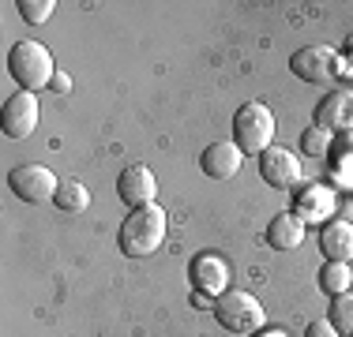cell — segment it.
I'll return each mask as SVG.
<instances>
[{
	"mask_svg": "<svg viewBox=\"0 0 353 337\" xmlns=\"http://www.w3.org/2000/svg\"><path fill=\"white\" fill-rule=\"evenodd\" d=\"M346 53H350V56H346V61L353 64V34H350V41H346Z\"/></svg>",
	"mask_w": 353,
	"mask_h": 337,
	"instance_id": "obj_26",
	"label": "cell"
},
{
	"mask_svg": "<svg viewBox=\"0 0 353 337\" xmlns=\"http://www.w3.org/2000/svg\"><path fill=\"white\" fill-rule=\"evenodd\" d=\"M188 277H192V289L203 292V296L218 300L225 289H230V263L214 251H199L188 266Z\"/></svg>",
	"mask_w": 353,
	"mask_h": 337,
	"instance_id": "obj_9",
	"label": "cell"
},
{
	"mask_svg": "<svg viewBox=\"0 0 353 337\" xmlns=\"http://www.w3.org/2000/svg\"><path fill=\"white\" fill-rule=\"evenodd\" d=\"M38 94H30V90H19L15 98L4 101V116H0V124H4V135L8 139H27L30 131L38 128Z\"/></svg>",
	"mask_w": 353,
	"mask_h": 337,
	"instance_id": "obj_11",
	"label": "cell"
},
{
	"mask_svg": "<svg viewBox=\"0 0 353 337\" xmlns=\"http://www.w3.org/2000/svg\"><path fill=\"white\" fill-rule=\"evenodd\" d=\"M252 337H290V334H285V330H267V326H263V330H256Z\"/></svg>",
	"mask_w": 353,
	"mask_h": 337,
	"instance_id": "obj_25",
	"label": "cell"
},
{
	"mask_svg": "<svg viewBox=\"0 0 353 337\" xmlns=\"http://www.w3.org/2000/svg\"><path fill=\"white\" fill-rule=\"evenodd\" d=\"M165 229H170V221H165V210L158 206V202L139 206V210H132V214L121 221L117 248H121L128 259H147V255H154V251L165 243Z\"/></svg>",
	"mask_w": 353,
	"mask_h": 337,
	"instance_id": "obj_1",
	"label": "cell"
},
{
	"mask_svg": "<svg viewBox=\"0 0 353 337\" xmlns=\"http://www.w3.org/2000/svg\"><path fill=\"white\" fill-rule=\"evenodd\" d=\"M290 67L301 83H312V87H323V83L339 79L342 72V53L334 45H305L290 56Z\"/></svg>",
	"mask_w": 353,
	"mask_h": 337,
	"instance_id": "obj_5",
	"label": "cell"
},
{
	"mask_svg": "<svg viewBox=\"0 0 353 337\" xmlns=\"http://www.w3.org/2000/svg\"><path fill=\"white\" fill-rule=\"evenodd\" d=\"M15 8H19V15H23L27 23L41 27L46 19H53V8H57V4H53V0H19Z\"/></svg>",
	"mask_w": 353,
	"mask_h": 337,
	"instance_id": "obj_21",
	"label": "cell"
},
{
	"mask_svg": "<svg viewBox=\"0 0 353 337\" xmlns=\"http://www.w3.org/2000/svg\"><path fill=\"white\" fill-rule=\"evenodd\" d=\"M331 326L342 337H353V292L331 296Z\"/></svg>",
	"mask_w": 353,
	"mask_h": 337,
	"instance_id": "obj_19",
	"label": "cell"
},
{
	"mask_svg": "<svg viewBox=\"0 0 353 337\" xmlns=\"http://www.w3.org/2000/svg\"><path fill=\"white\" fill-rule=\"evenodd\" d=\"M319 289L327 296H342L353 289V266L350 263H323L319 266Z\"/></svg>",
	"mask_w": 353,
	"mask_h": 337,
	"instance_id": "obj_17",
	"label": "cell"
},
{
	"mask_svg": "<svg viewBox=\"0 0 353 337\" xmlns=\"http://www.w3.org/2000/svg\"><path fill=\"white\" fill-rule=\"evenodd\" d=\"M49 90H53V94H61V98L72 94V75H68V72H57L53 83H49Z\"/></svg>",
	"mask_w": 353,
	"mask_h": 337,
	"instance_id": "obj_23",
	"label": "cell"
},
{
	"mask_svg": "<svg viewBox=\"0 0 353 337\" xmlns=\"http://www.w3.org/2000/svg\"><path fill=\"white\" fill-rule=\"evenodd\" d=\"M241 146L237 142H211V146L203 150V157H199V168H203V176H211V180H233V176L241 173Z\"/></svg>",
	"mask_w": 353,
	"mask_h": 337,
	"instance_id": "obj_13",
	"label": "cell"
},
{
	"mask_svg": "<svg viewBox=\"0 0 353 337\" xmlns=\"http://www.w3.org/2000/svg\"><path fill=\"white\" fill-rule=\"evenodd\" d=\"M263 236H267V248H274V251H297L305 243V221L293 210H282V214H274L267 221Z\"/></svg>",
	"mask_w": 353,
	"mask_h": 337,
	"instance_id": "obj_15",
	"label": "cell"
},
{
	"mask_svg": "<svg viewBox=\"0 0 353 337\" xmlns=\"http://www.w3.org/2000/svg\"><path fill=\"white\" fill-rule=\"evenodd\" d=\"M8 188H12L23 202H49L61 191V180L53 176V168L27 162V165H15L12 173H8Z\"/></svg>",
	"mask_w": 353,
	"mask_h": 337,
	"instance_id": "obj_6",
	"label": "cell"
},
{
	"mask_svg": "<svg viewBox=\"0 0 353 337\" xmlns=\"http://www.w3.org/2000/svg\"><path fill=\"white\" fill-rule=\"evenodd\" d=\"M8 72L19 83V90L38 94V90H46L49 83H53V75L61 72V67L53 64V53H49L41 41L23 38V41H15L12 53H8Z\"/></svg>",
	"mask_w": 353,
	"mask_h": 337,
	"instance_id": "obj_2",
	"label": "cell"
},
{
	"mask_svg": "<svg viewBox=\"0 0 353 337\" xmlns=\"http://www.w3.org/2000/svg\"><path fill=\"white\" fill-rule=\"evenodd\" d=\"M214 318L222 323V330H230V334H256V330H263L267 311L252 292L225 289L222 296L214 300Z\"/></svg>",
	"mask_w": 353,
	"mask_h": 337,
	"instance_id": "obj_4",
	"label": "cell"
},
{
	"mask_svg": "<svg viewBox=\"0 0 353 337\" xmlns=\"http://www.w3.org/2000/svg\"><path fill=\"white\" fill-rule=\"evenodd\" d=\"M319 248H323L327 263H353V225L334 217L319 229Z\"/></svg>",
	"mask_w": 353,
	"mask_h": 337,
	"instance_id": "obj_16",
	"label": "cell"
},
{
	"mask_svg": "<svg viewBox=\"0 0 353 337\" xmlns=\"http://www.w3.org/2000/svg\"><path fill=\"white\" fill-rule=\"evenodd\" d=\"M259 176H263L267 188H279V191H290L301 184L305 168H301V157H293V150L285 146H271L259 154Z\"/></svg>",
	"mask_w": 353,
	"mask_h": 337,
	"instance_id": "obj_8",
	"label": "cell"
},
{
	"mask_svg": "<svg viewBox=\"0 0 353 337\" xmlns=\"http://www.w3.org/2000/svg\"><path fill=\"white\" fill-rule=\"evenodd\" d=\"M331 142H334V135L331 131H323V128H305V135H301V150H305L308 157H327V150H331Z\"/></svg>",
	"mask_w": 353,
	"mask_h": 337,
	"instance_id": "obj_20",
	"label": "cell"
},
{
	"mask_svg": "<svg viewBox=\"0 0 353 337\" xmlns=\"http://www.w3.org/2000/svg\"><path fill=\"white\" fill-rule=\"evenodd\" d=\"M53 202H57V210H64V214H83V210L90 206V191L83 188L79 180H64Z\"/></svg>",
	"mask_w": 353,
	"mask_h": 337,
	"instance_id": "obj_18",
	"label": "cell"
},
{
	"mask_svg": "<svg viewBox=\"0 0 353 337\" xmlns=\"http://www.w3.org/2000/svg\"><path fill=\"white\" fill-rule=\"evenodd\" d=\"M323 162H327V184L331 188H353V131L334 135Z\"/></svg>",
	"mask_w": 353,
	"mask_h": 337,
	"instance_id": "obj_14",
	"label": "cell"
},
{
	"mask_svg": "<svg viewBox=\"0 0 353 337\" xmlns=\"http://www.w3.org/2000/svg\"><path fill=\"white\" fill-rule=\"evenodd\" d=\"M158 195V176L154 168L147 165H128L121 176H117V199L124 202V206L139 210V206H150Z\"/></svg>",
	"mask_w": 353,
	"mask_h": 337,
	"instance_id": "obj_10",
	"label": "cell"
},
{
	"mask_svg": "<svg viewBox=\"0 0 353 337\" xmlns=\"http://www.w3.org/2000/svg\"><path fill=\"white\" fill-rule=\"evenodd\" d=\"M192 303H196L199 311H214V300H211V296H203V292H192Z\"/></svg>",
	"mask_w": 353,
	"mask_h": 337,
	"instance_id": "obj_24",
	"label": "cell"
},
{
	"mask_svg": "<svg viewBox=\"0 0 353 337\" xmlns=\"http://www.w3.org/2000/svg\"><path fill=\"white\" fill-rule=\"evenodd\" d=\"M316 128H323L331 135L353 131V90H334V94H327L319 101L316 105Z\"/></svg>",
	"mask_w": 353,
	"mask_h": 337,
	"instance_id": "obj_12",
	"label": "cell"
},
{
	"mask_svg": "<svg viewBox=\"0 0 353 337\" xmlns=\"http://www.w3.org/2000/svg\"><path fill=\"white\" fill-rule=\"evenodd\" d=\"M305 337H342V334L331 326V318H316V323H308Z\"/></svg>",
	"mask_w": 353,
	"mask_h": 337,
	"instance_id": "obj_22",
	"label": "cell"
},
{
	"mask_svg": "<svg viewBox=\"0 0 353 337\" xmlns=\"http://www.w3.org/2000/svg\"><path fill=\"white\" fill-rule=\"evenodd\" d=\"M233 139H237L241 154L259 157L263 150H271L274 139V113L263 101H245V105L233 113Z\"/></svg>",
	"mask_w": 353,
	"mask_h": 337,
	"instance_id": "obj_3",
	"label": "cell"
},
{
	"mask_svg": "<svg viewBox=\"0 0 353 337\" xmlns=\"http://www.w3.org/2000/svg\"><path fill=\"white\" fill-rule=\"evenodd\" d=\"M334 210H339V191L331 184H305L293 195V214L305 225H319L323 229L327 221H334Z\"/></svg>",
	"mask_w": 353,
	"mask_h": 337,
	"instance_id": "obj_7",
	"label": "cell"
}]
</instances>
